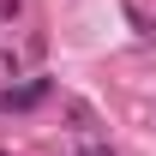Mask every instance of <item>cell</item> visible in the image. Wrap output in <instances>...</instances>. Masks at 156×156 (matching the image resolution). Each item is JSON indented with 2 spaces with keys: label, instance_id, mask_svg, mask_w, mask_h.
<instances>
[{
  "label": "cell",
  "instance_id": "1",
  "mask_svg": "<svg viewBox=\"0 0 156 156\" xmlns=\"http://www.w3.org/2000/svg\"><path fill=\"white\" fill-rule=\"evenodd\" d=\"M48 96V78H30V84H18V90H0V108L12 114V108H30V102Z\"/></svg>",
  "mask_w": 156,
  "mask_h": 156
},
{
  "label": "cell",
  "instance_id": "2",
  "mask_svg": "<svg viewBox=\"0 0 156 156\" xmlns=\"http://www.w3.org/2000/svg\"><path fill=\"white\" fill-rule=\"evenodd\" d=\"M66 156H108V150H90V144H78V150H66Z\"/></svg>",
  "mask_w": 156,
  "mask_h": 156
}]
</instances>
